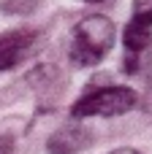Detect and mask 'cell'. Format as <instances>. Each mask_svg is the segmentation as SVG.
Here are the masks:
<instances>
[{"label": "cell", "instance_id": "5b68a950", "mask_svg": "<svg viewBox=\"0 0 152 154\" xmlns=\"http://www.w3.org/2000/svg\"><path fill=\"white\" fill-rule=\"evenodd\" d=\"M87 146H90V133L79 122H71V125L60 127L46 143V149L52 154H79Z\"/></svg>", "mask_w": 152, "mask_h": 154}, {"label": "cell", "instance_id": "277c9868", "mask_svg": "<svg viewBox=\"0 0 152 154\" xmlns=\"http://www.w3.org/2000/svg\"><path fill=\"white\" fill-rule=\"evenodd\" d=\"M38 43L35 30H11L0 35V70L16 68Z\"/></svg>", "mask_w": 152, "mask_h": 154}, {"label": "cell", "instance_id": "9c48e42d", "mask_svg": "<svg viewBox=\"0 0 152 154\" xmlns=\"http://www.w3.org/2000/svg\"><path fill=\"white\" fill-rule=\"evenodd\" d=\"M147 108L152 111V84H150V95H147Z\"/></svg>", "mask_w": 152, "mask_h": 154}, {"label": "cell", "instance_id": "8992f818", "mask_svg": "<svg viewBox=\"0 0 152 154\" xmlns=\"http://www.w3.org/2000/svg\"><path fill=\"white\" fill-rule=\"evenodd\" d=\"M38 3H41V0H3L0 8H3L5 14H30V11L38 8Z\"/></svg>", "mask_w": 152, "mask_h": 154}, {"label": "cell", "instance_id": "30bf717a", "mask_svg": "<svg viewBox=\"0 0 152 154\" xmlns=\"http://www.w3.org/2000/svg\"><path fill=\"white\" fill-rule=\"evenodd\" d=\"M87 3H101V0H87Z\"/></svg>", "mask_w": 152, "mask_h": 154}, {"label": "cell", "instance_id": "3957f363", "mask_svg": "<svg viewBox=\"0 0 152 154\" xmlns=\"http://www.w3.org/2000/svg\"><path fill=\"white\" fill-rule=\"evenodd\" d=\"M122 41L128 54H141L152 46V0H133V16L125 24Z\"/></svg>", "mask_w": 152, "mask_h": 154}, {"label": "cell", "instance_id": "ba28073f", "mask_svg": "<svg viewBox=\"0 0 152 154\" xmlns=\"http://www.w3.org/2000/svg\"><path fill=\"white\" fill-rule=\"evenodd\" d=\"M109 154H141V152H136V149H114V152H109Z\"/></svg>", "mask_w": 152, "mask_h": 154}, {"label": "cell", "instance_id": "6da1fadb", "mask_svg": "<svg viewBox=\"0 0 152 154\" xmlns=\"http://www.w3.org/2000/svg\"><path fill=\"white\" fill-rule=\"evenodd\" d=\"M112 46H114V24H112V19L101 16V14H92V16L82 19L73 27L68 54H71L73 65L92 68L109 54Z\"/></svg>", "mask_w": 152, "mask_h": 154}, {"label": "cell", "instance_id": "52a82bcc", "mask_svg": "<svg viewBox=\"0 0 152 154\" xmlns=\"http://www.w3.org/2000/svg\"><path fill=\"white\" fill-rule=\"evenodd\" d=\"M0 154H14V141L8 135H0Z\"/></svg>", "mask_w": 152, "mask_h": 154}, {"label": "cell", "instance_id": "7a4b0ae2", "mask_svg": "<svg viewBox=\"0 0 152 154\" xmlns=\"http://www.w3.org/2000/svg\"><path fill=\"white\" fill-rule=\"evenodd\" d=\"M136 92L131 87H101L87 92L71 106V119H90V116H122L136 106Z\"/></svg>", "mask_w": 152, "mask_h": 154}]
</instances>
